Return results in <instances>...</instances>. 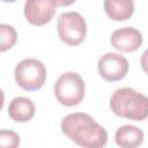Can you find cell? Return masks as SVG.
Instances as JSON below:
<instances>
[{"mask_svg": "<svg viewBox=\"0 0 148 148\" xmlns=\"http://www.w3.org/2000/svg\"><path fill=\"white\" fill-rule=\"evenodd\" d=\"M61 132L73 142L86 148L104 147L108 142L106 130L88 113L67 114L61 121Z\"/></svg>", "mask_w": 148, "mask_h": 148, "instance_id": "1", "label": "cell"}, {"mask_svg": "<svg viewBox=\"0 0 148 148\" xmlns=\"http://www.w3.org/2000/svg\"><path fill=\"white\" fill-rule=\"evenodd\" d=\"M110 109L120 118L141 121L148 117V97L130 87L119 88L110 98Z\"/></svg>", "mask_w": 148, "mask_h": 148, "instance_id": "2", "label": "cell"}, {"mask_svg": "<svg viewBox=\"0 0 148 148\" xmlns=\"http://www.w3.org/2000/svg\"><path fill=\"white\" fill-rule=\"evenodd\" d=\"M84 81L81 75L75 72L61 74L54 83V96L57 101L65 106L79 105L84 98Z\"/></svg>", "mask_w": 148, "mask_h": 148, "instance_id": "3", "label": "cell"}, {"mask_svg": "<svg viewBox=\"0 0 148 148\" xmlns=\"http://www.w3.org/2000/svg\"><path fill=\"white\" fill-rule=\"evenodd\" d=\"M14 75L16 83L22 89L35 91L44 86L46 80V68L40 60L28 58L16 65Z\"/></svg>", "mask_w": 148, "mask_h": 148, "instance_id": "4", "label": "cell"}, {"mask_svg": "<svg viewBox=\"0 0 148 148\" xmlns=\"http://www.w3.org/2000/svg\"><path fill=\"white\" fill-rule=\"evenodd\" d=\"M59 38L69 46H76L83 42L87 35V24L77 12H66L59 15L57 21Z\"/></svg>", "mask_w": 148, "mask_h": 148, "instance_id": "5", "label": "cell"}, {"mask_svg": "<svg viewBox=\"0 0 148 148\" xmlns=\"http://www.w3.org/2000/svg\"><path fill=\"white\" fill-rule=\"evenodd\" d=\"M97 68L102 79L109 82H114L123 80L127 75L128 61L124 56L108 52L99 58Z\"/></svg>", "mask_w": 148, "mask_h": 148, "instance_id": "6", "label": "cell"}, {"mask_svg": "<svg viewBox=\"0 0 148 148\" xmlns=\"http://www.w3.org/2000/svg\"><path fill=\"white\" fill-rule=\"evenodd\" d=\"M57 7L50 0H27L24 3V16L32 25H44L49 23L54 14Z\"/></svg>", "mask_w": 148, "mask_h": 148, "instance_id": "7", "label": "cell"}, {"mask_svg": "<svg viewBox=\"0 0 148 148\" xmlns=\"http://www.w3.org/2000/svg\"><path fill=\"white\" fill-rule=\"evenodd\" d=\"M111 45L120 52H134L142 44L141 32L133 27L117 29L111 35Z\"/></svg>", "mask_w": 148, "mask_h": 148, "instance_id": "8", "label": "cell"}, {"mask_svg": "<svg viewBox=\"0 0 148 148\" xmlns=\"http://www.w3.org/2000/svg\"><path fill=\"white\" fill-rule=\"evenodd\" d=\"M8 114L14 121L27 123L35 116V105L30 98L15 97L8 105Z\"/></svg>", "mask_w": 148, "mask_h": 148, "instance_id": "9", "label": "cell"}, {"mask_svg": "<svg viewBox=\"0 0 148 148\" xmlns=\"http://www.w3.org/2000/svg\"><path fill=\"white\" fill-rule=\"evenodd\" d=\"M143 132L136 126L124 125L116 131L114 140L116 143L121 148H134L139 147L143 142Z\"/></svg>", "mask_w": 148, "mask_h": 148, "instance_id": "10", "label": "cell"}, {"mask_svg": "<svg viewBox=\"0 0 148 148\" xmlns=\"http://www.w3.org/2000/svg\"><path fill=\"white\" fill-rule=\"evenodd\" d=\"M103 5L108 16L116 22L128 20L134 13L133 0H104Z\"/></svg>", "mask_w": 148, "mask_h": 148, "instance_id": "11", "label": "cell"}, {"mask_svg": "<svg viewBox=\"0 0 148 148\" xmlns=\"http://www.w3.org/2000/svg\"><path fill=\"white\" fill-rule=\"evenodd\" d=\"M0 35H1V43H0V51L5 52L9 49H12L17 39L16 30L13 25L1 23L0 24Z\"/></svg>", "mask_w": 148, "mask_h": 148, "instance_id": "12", "label": "cell"}, {"mask_svg": "<svg viewBox=\"0 0 148 148\" xmlns=\"http://www.w3.org/2000/svg\"><path fill=\"white\" fill-rule=\"evenodd\" d=\"M20 145V136L10 130L0 131V146L5 148H15Z\"/></svg>", "mask_w": 148, "mask_h": 148, "instance_id": "13", "label": "cell"}, {"mask_svg": "<svg viewBox=\"0 0 148 148\" xmlns=\"http://www.w3.org/2000/svg\"><path fill=\"white\" fill-rule=\"evenodd\" d=\"M140 62H141V67H142L143 72L148 75V49L142 53L141 59H140Z\"/></svg>", "mask_w": 148, "mask_h": 148, "instance_id": "14", "label": "cell"}, {"mask_svg": "<svg viewBox=\"0 0 148 148\" xmlns=\"http://www.w3.org/2000/svg\"><path fill=\"white\" fill-rule=\"evenodd\" d=\"M56 7H66L74 3L76 0H50Z\"/></svg>", "mask_w": 148, "mask_h": 148, "instance_id": "15", "label": "cell"}, {"mask_svg": "<svg viewBox=\"0 0 148 148\" xmlns=\"http://www.w3.org/2000/svg\"><path fill=\"white\" fill-rule=\"evenodd\" d=\"M3 2H15L16 0H2Z\"/></svg>", "mask_w": 148, "mask_h": 148, "instance_id": "16", "label": "cell"}]
</instances>
